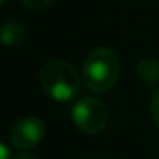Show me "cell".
<instances>
[{
    "instance_id": "3957f363",
    "label": "cell",
    "mask_w": 159,
    "mask_h": 159,
    "mask_svg": "<svg viewBox=\"0 0 159 159\" xmlns=\"http://www.w3.org/2000/svg\"><path fill=\"white\" fill-rule=\"evenodd\" d=\"M72 120L80 131L86 134H97L105 129L109 120V112L102 100L95 97H84L73 105Z\"/></svg>"
},
{
    "instance_id": "5b68a950",
    "label": "cell",
    "mask_w": 159,
    "mask_h": 159,
    "mask_svg": "<svg viewBox=\"0 0 159 159\" xmlns=\"http://www.w3.org/2000/svg\"><path fill=\"white\" fill-rule=\"evenodd\" d=\"M27 36L25 27L17 20H10L0 27V44L7 47L19 45Z\"/></svg>"
},
{
    "instance_id": "30bf717a",
    "label": "cell",
    "mask_w": 159,
    "mask_h": 159,
    "mask_svg": "<svg viewBox=\"0 0 159 159\" xmlns=\"http://www.w3.org/2000/svg\"><path fill=\"white\" fill-rule=\"evenodd\" d=\"M14 159H36V157H33V156H30V154H25V153H20V154H17Z\"/></svg>"
},
{
    "instance_id": "52a82bcc",
    "label": "cell",
    "mask_w": 159,
    "mask_h": 159,
    "mask_svg": "<svg viewBox=\"0 0 159 159\" xmlns=\"http://www.w3.org/2000/svg\"><path fill=\"white\" fill-rule=\"evenodd\" d=\"M150 112H151V119L154 122V125L159 128V89L154 92L151 103H150Z\"/></svg>"
},
{
    "instance_id": "7a4b0ae2",
    "label": "cell",
    "mask_w": 159,
    "mask_h": 159,
    "mask_svg": "<svg viewBox=\"0 0 159 159\" xmlns=\"http://www.w3.org/2000/svg\"><path fill=\"white\" fill-rule=\"evenodd\" d=\"M39 83L44 92L55 102H69L78 94L83 81L81 75L70 62L52 59L42 66Z\"/></svg>"
},
{
    "instance_id": "6da1fadb",
    "label": "cell",
    "mask_w": 159,
    "mask_h": 159,
    "mask_svg": "<svg viewBox=\"0 0 159 159\" xmlns=\"http://www.w3.org/2000/svg\"><path fill=\"white\" fill-rule=\"evenodd\" d=\"M120 73V59L117 53L108 47L92 50L81 67V81L88 91L103 94L117 81Z\"/></svg>"
},
{
    "instance_id": "9c48e42d",
    "label": "cell",
    "mask_w": 159,
    "mask_h": 159,
    "mask_svg": "<svg viewBox=\"0 0 159 159\" xmlns=\"http://www.w3.org/2000/svg\"><path fill=\"white\" fill-rule=\"evenodd\" d=\"M0 159H11V153L5 143L0 142Z\"/></svg>"
},
{
    "instance_id": "ba28073f",
    "label": "cell",
    "mask_w": 159,
    "mask_h": 159,
    "mask_svg": "<svg viewBox=\"0 0 159 159\" xmlns=\"http://www.w3.org/2000/svg\"><path fill=\"white\" fill-rule=\"evenodd\" d=\"M20 3L30 10H44L53 3V0H20Z\"/></svg>"
},
{
    "instance_id": "7c38bea8",
    "label": "cell",
    "mask_w": 159,
    "mask_h": 159,
    "mask_svg": "<svg viewBox=\"0 0 159 159\" xmlns=\"http://www.w3.org/2000/svg\"><path fill=\"white\" fill-rule=\"evenodd\" d=\"M157 2H159V0H157Z\"/></svg>"
},
{
    "instance_id": "8992f818",
    "label": "cell",
    "mask_w": 159,
    "mask_h": 159,
    "mask_svg": "<svg viewBox=\"0 0 159 159\" xmlns=\"http://www.w3.org/2000/svg\"><path fill=\"white\" fill-rule=\"evenodd\" d=\"M136 75L147 84L159 81V61L154 58H143L136 64Z\"/></svg>"
},
{
    "instance_id": "277c9868",
    "label": "cell",
    "mask_w": 159,
    "mask_h": 159,
    "mask_svg": "<svg viewBox=\"0 0 159 159\" xmlns=\"http://www.w3.org/2000/svg\"><path fill=\"white\" fill-rule=\"evenodd\" d=\"M45 134V125L38 117H25L14 123L10 133L11 143L22 151L34 148Z\"/></svg>"
},
{
    "instance_id": "8fae6325",
    "label": "cell",
    "mask_w": 159,
    "mask_h": 159,
    "mask_svg": "<svg viewBox=\"0 0 159 159\" xmlns=\"http://www.w3.org/2000/svg\"><path fill=\"white\" fill-rule=\"evenodd\" d=\"M7 2V0H0V5H2V3H5Z\"/></svg>"
}]
</instances>
